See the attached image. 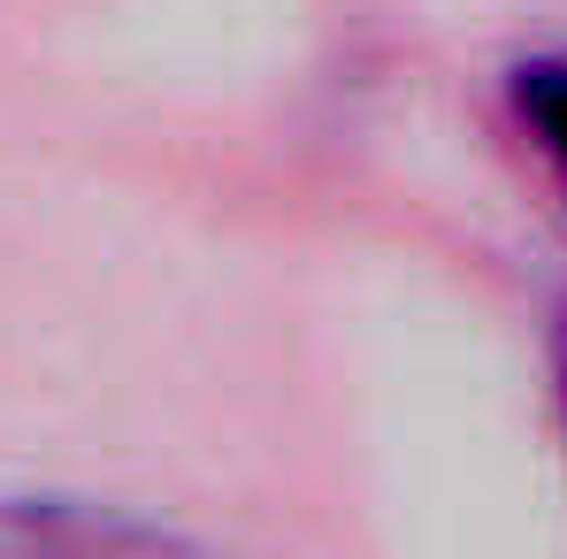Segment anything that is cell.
<instances>
[{"label": "cell", "mask_w": 567, "mask_h": 559, "mask_svg": "<svg viewBox=\"0 0 567 559\" xmlns=\"http://www.w3.org/2000/svg\"><path fill=\"white\" fill-rule=\"evenodd\" d=\"M0 559H215L185 529L78 490H0Z\"/></svg>", "instance_id": "6da1fadb"}, {"label": "cell", "mask_w": 567, "mask_h": 559, "mask_svg": "<svg viewBox=\"0 0 567 559\" xmlns=\"http://www.w3.org/2000/svg\"><path fill=\"white\" fill-rule=\"evenodd\" d=\"M506 93H514V115H522V131L537 138V154L553 162V177H560V191H567V62H560V54L514 62Z\"/></svg>", "instance_id": "7a4b0ae2"}, {"label": "cell", "mask_w": 567, "mask_h": 559, "mask_svg": "<svg viewBox=\"0 0 567 559\" xmlns=\"http://www.w3.org/2000/svg\"><path fill=\"white\" fill-rule=\"evenodd\" d=\"M553 398H560V429H567V307L553 322Z\"/></svg>", "instance_id": "3957f363"}]
</instances>
